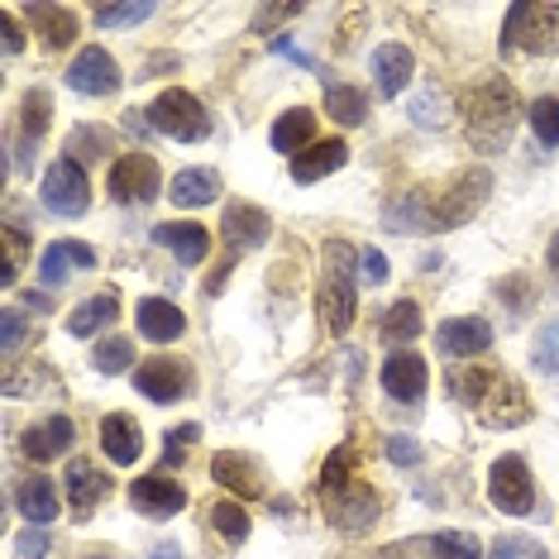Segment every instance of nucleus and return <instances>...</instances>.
I'll list each match as a JSON object with an SVG mask.
<instances>
[{
    "label": "nucleus",
    "instance_id": "33",
    "mask_svg": "<svg viewBox=\"0 0 559 559\" xmlns=\"http://www.w3.org/2000/svg\"><path fill=\"white\" fill-rule=\"evenodd\" d=\"M421 335V307L416 301H392L383 311V340L402 345V340H416Z\"/></svg>",
    "mask_w": 559,
    "mask_h": 559
},
{
    "label": "nucleus",
    "instance_id": "51",
    "mask_svg": "<svg viewBox=\"0 0 559 559\" xmlns=\"http://www.w3.org/2000/svg\"><path fill=\"white\" fill-rule=\"evenodd\" d=\"M20 550H24V555H44V550H48V540H44V536H24V540H20Z\"/></svg>",
    "mask_w": 559,
    "mask_h": 559
},
{
    "label": "nucleus",
    "instance_id": "30",
    "mask_svg": "<svg viewBox=\"0 0 559 559\" xmlns=\"http://www.w3.org/2000/svg\"><path fill=\"white\" fill-rule=\"evenodd\" d=\"M29 20L44 29L48 48L72 44V34H78V15H72V10H62V5H29Z\"/></svg>",
    "mask_w": 559,
    "mask_h": 559
},
{
    "label": "nucleus",
    "instance_id": "37",
    "mask_svg": "<svg viewBox=\"0 0 559 559\" xmlns=\"http://www.w3.org/2000/svg\"><path fill=\"white\" fill-rule=\"evenodd\" d=\"M92 364L100 368V373H120V368H130L134 364V340H120V335L100 340L96 354H92Z\"/></svg>",
    "mask_w": 559,
    "mask_h": 559
},
{
    "label": "nucleus",
    "instance_id": "19",
    "mask_svg": "<svg viewBox=\"0 0 559 559\" xmlns=\"http://www.w3.org/2000/svg\"><path fill=\"white\" fill-rule=\"evenodd\" d=\"M412 78H416L412 48H402V44H378L373 48V82H378V92H383V96L406 92V82H412Z\"/></svg>",
    "mask_w": 559,
    "mask_h": 559
},
{
    "label": "nucleus",
    "instance_id": "16",
    "mask_svg": "<svg viewBox=\"0 0 559 559\" xmlns=\"http://www.w3.org/2000/svg\"><path fill=\"white\" fill-rule=\"evenodd\" d=\"M134 321H139V330H144L148 340H154V345H168V340H177L187 330L182 307L168 301V297H144L139 301V311H134Z\"/></svg>",
    "mask_w": 559,
    "mask_h": 559
},
{
    "label": "nucleus",
    "instance_id": "14",
    "mask_svg": "<svg viewBox=\"0 0 559 559\" xmlns=\"http://www.w3.org/2000/svg\"><path fill=\"white\" fill-rule=\"evenodd\" d=\"M269 235H273L269 211L249 206V201H230V206H225V245H230V249H239V253L259 249Z\"/></svg>",
    "mask_w": 559,
    "mask_h": 559
},
{
    "label": "nucleus",
    "instance_id": "23",
    "mask_svg": "<svg viewBox=\"0 0 559 559\" xmlns=\"http://www.w3.org/2000/svg\"><path fill=\"white\" fill-rule=\"evenodd\" d=\"M168 197H173V206H182V211L211 206V201L221 197V177H215L211 168H187V173H177V177H173Z\"/></svg>",
    "mask_w": 559,
    "mask_h": 559
},
{
    "label": "nucleus",
    "instance_id": "24",
    "mask_svg": "<svg viewBox=\"0 0 559 559\" xmlns=\"http://www.w3.org/2000/svg\"><path fill=\"white\" fill-rule=\"evenodd\" d=\"M330 516H335L345 531H364L368 521L378 516V492H368V488L354 483V488H345V492H335V498H330Z\"/></svg>",
    "mask_w": 559,
    "mask_h": 559
},
{
    "label": "nucleus",
    "instance_id": "2",
    "mask_svg": "<svg viewBox=\"0 0 559 559\" xmlns=\"http://www.w3.org/2000/svg\"><path fill=\"white\" fill-rule=\"evenodd\" d=\"M354 253L345 239H330L325 245V283H321V325L325 335H349L354 325V307H359V297H354Z\"/></svg>",
    "mask_w": 559,
    "mask_h": 559
},
{
    "label": "nucleus",
    "instance_id": "3",
    "mask_svg": "<svg viewBox=\"0 0 559 559\" xmlns=\"http://www.w3.org/2000/svg\"><path fill=\"white\" fill-rule=\"evenodd\" d=\"M507 48H526V53H555L559 48V5L550 0H521V5L507 10V34H502Z\"/></svg>",
    "mask_w": 559,
    "mask_h": 559
},
{
    "label": "nucleus",
    "instance_id": "49",
    "mask_svg": "<svg viewBox=\"0 0 559 559\" xmlns=\"http://www.w3.org/2000/svg\"><path fill=\"white\" fill-rule=\"evenodd\" d=\"M0 29H5V53H20V48H24V34H20V24H15V15H10V10H0Z\"/></svg>",
    "mask_w": 559,
    "mask_h": 559
},
{
    "label": "nucleus",
    "instance_id": "34",
    "mask_svg": "<svg viewBox=\"0 0 559 559\" xmlns=\"http://www.w3.org/2000/svg\"><path fill=\"white\" fill-rule=\"evenodd\" d=\"M211 531H215V536H221L225 545H245V536H249L245 507H239V502H215V507H211Z\"/></svg>",
    "mask_w": 559,
    "mask_h": 559
},
{
    "label": "nucleus",
    "instance_id": "44",
    "mask_svg": "<svg viewBox=\"0 0 559 559\" xmlns=\"http://www.w3.org/2000/svg\"><path fill=\"white\" fill-rule=\"evenodd\" d=\"M359 273H364V283H388V259H383V253H378V249H364L359 253Z\"/></svg>",
    "mask_w": 559,
    "mask_h": 559
},
{
    "label": "nucleus",
    "instance_id": "53",
    "mask_svg": "<svg viewBox=\"0 0 559 559\" xmlns=\"http://www.w3.org/2000/svg\"><path fill=\"white\" fill-rule=\"evenodd\" d=\"M550 269H555V273H559V235H555V239H550Z\"/></svg>",
    "mask_w": 559,
    "mask_h": 559
},
{
    "label": "nucleus",
    "instance_id": "41",
    "mask_svg": "<svg viewBox=\"0 0 559 559\" xmlns=\"http://www.w3.org/2000/svg\"><path fill=\"white\" fill-rule=\"evenodd\" d=\"M48 130V92H29L24 96V134L39 139Z\"/></svg>",
    "mask_w": 559,
    "mask_h": 559
},
{
    "label": "nucleus",
    "instance_id": "6",
    "mask_svg": "<svg viewBox=\"0 0 559 559\" xmlns=\"http://www.w3.org/2000/svg\"><path fill=\"white\" fill-rule=\"evenodd\" d=\"M488 498L507 516H526L531 507H536V478H531L521 454H502V460L488 468Z\"/></svg>",
    "mask_w": 559,
    "mask_h": 559
},
{
    "label": "nucleus",
    "instance_id": "13",
    "mask_svg": "<svg viewBox=\"0 0 559 559\" xmlns=\"http://www.w3.org/2000/svg\"><path fill=\"white\" fill-rule=\"evenodd\" d=\"M492 345V325L478 321V316H460V321H444L436 330V349L450 354V359H474Z\"/></svg>",
    "mask_w": 559,
    "mask_h": 559
},
{
    "label": "nucleus",
    "instance_id": "25",
    "mask_svg": "<svg viewBox=\"0 0 559 559\" xmlns=\"http://www.w3.org/2000/svg\"><path fill=\"white\" fill-rule=\"evenodd\" d=\"M100 450L116 464H134L139 460V426L124 412H110L106 421H100Z\"/></svg>",
    "mask_w": 559,
    "mask_h": 559
},
{
    "label": "nucleus",
    "instance_id": "15",
    "mask_svg": "<svg viewBox=\"0 0 559 559\" xmlns=\"http://www.w3.org/2000/svg\"><path fill=\"white\" fill-rule=\"evenodd\" d=\"M130 502H134V512H144V516H177L187 507V488H177L173 478H134V488H130Z\"/></svg>",
    "mask_w": 559,
    "mask_h": 559
},
{
    "label": "nucleus",
    "instance_id": "10",
    "mask_svg": "<svg viewBox=\"0 0 559 559\" xmlns=\"http://www.w3.org/2000/svg\"><path fill=\"white\" fill-rule=\"evenodd\" d=\"M134 388L144 392L148 402H177L187 388H192V368H187L182 359H148L144 368H139Z\"/></svg>",
    "mask_w": 559,
    "mask_h": 559
},
{
    "label": "nucleus",
    "instance_id": "31",
    "mask_svg": "<svg viewBox=\"0 0 559 559\" xmlns=\"http://www.w3.org/2000/svg\"><path fill=\"white\" fill-rule=\"evenodd\" d=\"M325 116L335 124H345V130H354V124H364V116H368V100H364V92H354V86H330Z\"/></svg>",
    "mask_w": 559,
    "mask_h": 559
},
{
    "label": "nucleus",
    "instance_id": "12",
    "mask_svg": "<svg viewBox=\"0 0 559 559\" xmlns=\"http://www.w3.org/2000/svg\"><path fill=\"white\" fill-rule=\"evenodd\" d=\"M383 388L397 402H421L426 397V359L416 349H397L383 364Z\"/></svg>",
    "mask_w": 559,
    "mask_h": 559
},
{
    "label": "nucleus",
    "instance_id": "46",
    "mask_svg": "<svg viewBox=\"0 0 559 559\" xmlns=\"http://www.w3.org/2000/svg\"><path fill=\"white\" fill-rule=\"evenodd\" d=\"M388 460L392 464H416V460H421V450H416L412 436H392L388 440Z\"/></svg>",
    "mask_w": 559,
    "mask_h": 559
},
{
    "label": "nucleus",
    "instance_id": "48",
    "mask_svg": "<svg viewBox=\"0 0 559 559\" xmlns=\"http://www.w3.org/2000/svg\"><path fill=\"white\" fill-rule=\"evenodd\" d=\"M0 330H5V349H15L24 340V316L15 307H5V316H0Z\"/></svg>",
    "mask_w": 559,
    "mask_h": 559
},
{
    "label": "nucleus",
    "instance_id": "17",
    "mask_svg": "<svg viewBox=\"0 0 559 559\" xmlns=\"http://www.w3.org/2000/svg\"><path fill=\"white\" fill-rule=\"evenodd\" d=\"M345 158H349V144L345 139H321V144H311L307 154H297L292 158V182H321V177H330L335 168H345Z\"/></svg>",
    "mask_w": 559,
    "mask_h": 559
},
{
    "label": "nucleus",
    "instance_id": "47",
    "mask_svg": "<svg viewBox=\"0 0 559 559\" xmlns=\"http://www.w3.org/2000/svg\"><path fill=\"white\" fill-rule=\"evenodd\" d=\"M197 436H201V426H177L173 436H168V454H163V460H168V464H182L187 454H177V450H182V444H192Z\"/></svg>",
    "mask_w": 559,
    "mask_h": 559
},
{
    "label": "nucleus",
    "instance_id": "8",
    "mask_svg": "<svg viewBox=\"0 0 559 559\" xmlns=\"http://www.w3.org/2000/svg\"><path fill=\"white\" fill-rule=\"evenodd\" d=\"M158 187H163V173L148 154H124L110 168V201H120V206H144V201L158 197Z\"/></svg>",
    "mask_w": 559,
    "mask_h": 559
},
{
    "label": "nucleus",
    "instance_id": "21",
    "mask_svg": "<svg viewBox=\"0 0 559 559\" xmlns=\"http://www.w3.org/2000/svg\"><path fill=\"white\" fill-rule=\"evenodd\" d=\"M72 269H96V249H92V245H78V239H58V245L44 249L39 277H44L48 287H58Z\"/></svg>",
    "mask_w": 559,
    "mask_h": 559
},
{
    "label": "nucleus",
    "instance_id": "28",
    "mask_svg": "<svg viewBox=\"0 0 559 559\" xmlns=\"http://www.w3.org/2000/svg\"><path fill=\"white\" fill-rule=\"evenodd\" d=\"M68 492H72V502H78V512H86V507L100 502V498L110 492V478L100 474L96 464L72 460V464H68Z\"/></svg>",
    "mask_w": 559,
    "mask_h": 559
},
{
    "label": "nucleus",
    "instance_id": "20",
    "mask_svg": "<svg viewBox=\"0 0 559 559\" xmlns=\"http://www.w3.org/2000/svg\"><path fill=\"white\" fill-rule=\"evenodd\" d=\"M211 478L221 483L225 492H239V498H263V468L249 460V454H215Z\"/></svg>",
    "mask_w": 559,
    "mask_h": 559
},
{
    "label": "nucleus",
    "instance_id": "5",
    "mask_svg": "<svg viewBox=\"0 0 559 559\" xmlns=\"http://www.w3.org/2000/svg\"><path fill=\"white\" fill-rule=\"evenodd\" d=\"M488 192H492V173L468 168L460 182H450V192H444L440 201H430V225H436V230H454V225L474 221L478 206L488 201Z\"/></svg>",
    "mask_w": 559,
    "mask_h": 559
},
{
    "label": "nucleus",
    "instance_id": "36",
    "mask_svg": "<svg viewBox=\"0 0 559 559\" xmlns=\"http://www.w3.org/2000/svg\"><path fill=\"white\" fill-rule=\"evenodd\" d=\"M531 130H536L540 144H559V96H540L531 100Z\"/></svg>",
    "mask_w": 559,
    "mask_h": 559
},
{
    "label": "nucleus",
    "instance_id": "11",
    "mask_svg": "<svg viewBox=\"0 0 559 559\" xmlns=\"http://www.w3.org/2000/svg\"><path fill=\"white\" fill-rule=\"evenodd\" d=\"M483 426H492V430H512L521 426L531 416V402H526V392H521L516 378H502L498 373V383H492V392L483 397Z\"/></svg>",
    "mask_w": 559,
    "mask_h": 559
},
{
    "label": "nucleus",
    "instance_id": "7",
    "mask_svg": "<svg viewBox=\"0 0 559 559\" xmlns=\"http://www.w3.org/2000/svg\"><path fill=\"white\" fill-rule=\"evenodd\" d=\"M39 197H44V206L53 211V215H82L86 206H92V187H86V173H82V163H72V158H58L53 168L44 173V187H39Z\"/></svg>",
    "mask_w": 559,
    "mask_h": 559
},
{
    "label": "nucleus",
    "instance_id": "35",
    "mask_svg": "<svg viewBox=\"0 0 559 559\" xmlns=\"http://www.w3.org/2000/svg\"><path fill=\"white\" fill-rule=\"evenodd\" d=\"M430 555L436 559H483V545L468 531H440L430 536Z\"/></svg>",
    "mask_w": 559,
    "mask_h": 559
},
{
    "label": "nucleus",
    "instance_id": "29",
    "mask_svg": "<svg viewBox=\"0 0 559 559\" xmlns=\"http://www.w3.org/2000/svg\"><path fill=\"white\" fill-rule=\"evenodd\" d=\"M20 512L34 521V526H48V521H58V492H53V483L48 478H29V483H20Z\"/></svg>",
    "mask_w": 559,
    "mask_h": 559
},
{
    "label": "nucleus",
    "instance_id": "18",
    "mask_svg": "<svg viewBox=\"0 0 559 559\" xmlns=\"http://www.w3.org/2000/svg\"><path fill=\"white\" fill-rule=\"evenodd\" d=\"M72 440H78L72 416H48V421L24 430V454H29V460H58V454L72 450Z\"/></svg>",
    "mask_w": 559,
    "mask_h": 559
},
{
    "label": "nucleus",
    "instance_id": "1",
    "mask_svg": "<svg viewBox=\"0 0 559 559\" xmlns=\"http://www.w3.org/2000/svg\"><path fill=\"white\" fill-rule=\"evenodd\" d=\"M516 116H521V106H516V92L507 78H488L464 96V130L478 154L507 148V139L516 130Z\"/></svg>",
    "mask_w": 559,
    "mask_h": 559
},
{
    "label": "nucleus",
    "instance_id": "22",
    "mask_svg": "<svg viewBox=\"0 0 559 559\" xmlns=\"http://www.w3.org/2000/svg\"><path fill=\"white\" fill-rule=\"evenodd\" d=\"M311 134H316V116L307 106H297V110H283L273 124V148L277 154H287V158H297V154H307L311 148Z\"/></svg>",
    "mask_w": 559,
    "mask_h": 559
},
{
    "label": "nucleus",
    "instance_id": "4",
    "mask_svg": "<svg viewBox=\"0 0 559 559\" xmlns=\"http://www.w3.org/2000/svg\"><path fill=\"white\" fill-rule=\"evenodd\" d=\"M148 124H154L158 134L177 139V144H197V139L211 134V116L201 110V100L192 92H182V86L163 92L154 106H148Z\"/></svg>",
    "mask_w": 559,
    "mask_h": 559
},
{
    "label": "nucleus",
    "instance_id": "45",
    "mask_svg": "<svg viewBox=\"0 0 559 559\" xmlns=\"http://www.w3.org/2000/svg\"><path fill=\"white\" fill-rule=\"evenodd\" d=\"M292 15H301V5H263L259 15H253V29L269 34L273 24H283V20H292Z\"/></svg>",
    "mask_w": 559,
    "mask_h": 559
},
{
    "label": "nucleus",
    "instance_id": "40",
    "mask_svg": "<svg viewBox=\"0 0 559 559\" xmlns=\"http://www.w3.org/2000/svg\"><path fill=\"white\" fill-rule=\"evenodd\" d=\"M68 148H78L82 158H106L110 134L96 130V124H78V130H72V139H68Z\"/></svg>",
    "mask_w": 559,
    "mask_h": 559
},
{
    "label": "nucleus",
    "instance_id": "50",
    "mask_svg": "<svg viewBox=\"0 0 559 559\" xmlns=\"http://www.w3.org/2000/svg\"><path fill=\"white\" fill-rule=\"evenodd\" d=\"M412 120L440 124V120H444V116H440V96H436V92H426V96H421V110H412Z\"/></svg>",
    "mask_w": 559,
    "mask_h": 559
},
{
    "label": "nucleus",
    "instance_id": "26",
    "mask_svg": "<svg viewBox=\"0 0 559 559\" xmlns=\"http://www.w3.org/2000/svg\"><path fill=\"white\" fill-rule=\"evenodd\" d=\"M154 239H158V245H168L182 263H201L211 253V235L201 230V225H177L173 221V225H158Z\"/></svg>",
    "mask_w": 559,
    "mask_h": 559
},
{
    "label": "nucleus",
    "instance_id": "9",
    "mask_svg": "<svg viewBox=\"0 0 559 559\" xmlns=\"http://www.w3.org/2000/svg\"><path fill=\"white\" fill-rule=\"evenodd\" d=\"M68 86L82 96H110L120 86V68L106 48H82L68 68Z\"/></svg>",
    "mask_w": 559,
    "mask_h": 559
},
{
    "label": "nucleus",
    "instance_id": "43",
    "mask_svg": "<svg viewBox=\"0 0 559 559\" xmlns=\"http://www.w3.org/2000/svg\"><path fill=\"white\" fill-rule=\"evenodd\" d=\"M531 364L540 368V373H559V325H545L536 354H531Z\"/></svg>",
    "mask_w": 559,
    "mask_h": 559
},
{
    "label": "nucleus",
    "instance_id": "32",
    "mask_svg": "<svg viewBox=\"0 0 559 559\" xmlns=\"http://www.w3.org/2000/svg\"><path fill=\"white\" fill-rule=\"evenodd\" d=\"M498 383V373H488V368H454L450 373V397H460L464 406H483V397L492 392Z\"/></svg>",
    "mask_w": 559,
    "mask_h": 559
},
{
    "label": "nucleus",
    "instance_id": "39",
    "mask_svg": "<svg viewBox=\"0 0 559 559\" xmlns=\"http://www.w3.org/2000/svg\"><path fill=\"white\" fill-rule=\"evenodd\" d=\"M488 559H550V555H545V545L531 540V536H502V540H492Z\"/></svg>",
    "mask_w": 559,
    "mask_h": 559
},
{
    "label": "nucleus",
    "instance_id": "27",
    "mask_svg": "<svg viewBox=\"0 0 559 559\" xmlns=\"http://www.w3.org/2000/svg\"><path fill=\"white\" fill-rule=\"evenodd\" d=\"M116 311H120V301H116V292H96V297H86L78 311L68 316V330L78 340H86V335H96L100 325H110L116 321Z\"/></svg>",
    "mask_w": 559,
    "mask_h": 559
},
{
    "label": "nucleus",
    "instance_id": "52",
    "mask_svg": "<svg viewBox=\"0 0 559 559\" xmlns=\"http://www.w3.org/2000/svg\"><path fill=\"white\" fill-rule=\"evenodd\" d=\"M154 559H182V555H177V545H158Z\"/></svg>",
    "mask_w": 559,
    "mask_h": 559
},
{
    "label": "nucleus",
    "instance_id": "42",
    "mask_svg": "<svg viewBox=\"0 0 559 559\" xmlns=\"http://www.w3.org/2000/svg\"><path fill=\"white\" fill-rule=\"evenodd\" d=\"M0 239H5V273H0V283L15 287V273H20V263H24V235L15 230V225H5Z\"/></svg>",
    "mask_w": 559,
    "mask_h": 559
},
{
    "label": "nucleus",
    "instance_id": "38",
    "mask_svg": "<svg viewBox=\"0 0 559 559\" xmlns=\"http://www.w3.org/2000/svg\"><path fill=\"white\" fill-rule=\"evenodd\" d=\"M154 15V5L148 0H139V5H96V24L100 29H130V24H144Z\"/></svg>",
    "mask_w": 559,
    "mask_h": 559
}]
</instances>
